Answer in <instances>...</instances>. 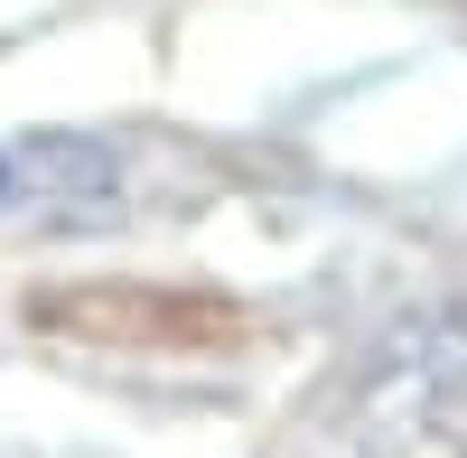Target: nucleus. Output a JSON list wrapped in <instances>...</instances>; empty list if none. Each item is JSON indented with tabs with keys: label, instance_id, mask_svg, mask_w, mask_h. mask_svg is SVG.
<instances>
[{
	"label": "nucleus",
	"instance_id": "f257e3e1",
	"mask_svg": "<svg viewBox=\"0 0 467 458\" xmlns=\"http://www.w3.org/2000/svg\"><path fill=\"white\" fill-rule=\"evenodd\" d=\"M10 197H19V169H10V160H0V206H10Z\"/></svg>",
	"mask_w": 467,
	"mask_h": 458
}]
</instances>
